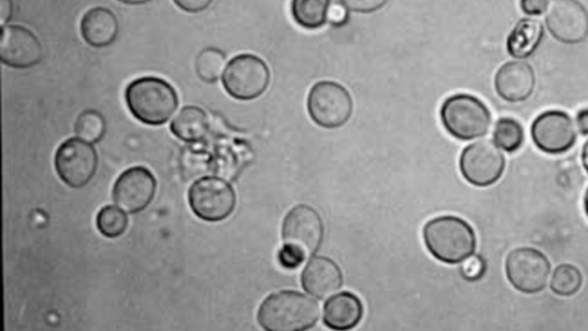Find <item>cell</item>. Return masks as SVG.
<instances>
[{
    "mask_svg": "<svg viewBox=\"0 0 588 331\" xmlns=\"http://www.w3.org/2000/svg\"><path fill=\"white\" fill-rule=\"evenodd\" d=\"M318 318V304L297 291L271 295L258 312L260 326L269 331H303L314 327Z\"/></svg>",
    "mask_w": 588,
    "mask_h": 331,
    "instance_id": "obj_1",
    "label": "cell"
},
{
    "mask_svg": "<svg viewBox=\"0 0 588 331\" xmlns=\"http://www.w3.org/2000/svg\"><path fill=\"white\" fill-rule=\"evenodd\" d=\"M423 236L433 256L446 264H460L476 250L473 229L457 217L433 219L425 224Z\"/></svg>",
    "mask_w": 588,
    "mask_h": 331,
    "instance_id": "obj_2",
    "label": "cell"
},
{
    "mask_svg": "<svg viewBox=\"0 0 588 331\" xmlns=\"http://www.w3.org/2000/svg\"><path fill=\"white\" fill-rule=\"evenodd\" d=\"M129 111L141 122L162 125L175 113L178 98L175 89L165 80L142 78L131 82L126 91Z\"/></svg>",
    "mask_w": 588,
    "mask_h": 331,
    "instance_id": "obj_3",
    "label": "cell"
},
{
    "mask_svg": "<svg viewBox=\"0 0 588 331\" xmlns=\"http://www.w3.org/2000/svg\"><path fill=\"white\" fill-rule=\"evenodd\" d=\"M440 115L446 131L461 141L484 136L491 125L489 109L483 101L469 95H456L446 99Z\"/></svg>",
    "mask_w": 588,
    "mask_h": 331,
    "instance_id": "obj_4",
    "label": "cell"
},
{
    "mask_svg": "<svg viewBox=\"0 0 588 331\" xmlns=\"http://www.w3.org/2000/svg\"><path fill=\"white\" fill-rule=\"evenodd\" d=\"M312 120L327 130H336L350 120L353 100L349 91L333 81L316 84L307 100Z\"/></svg>",
    "mask_w": 588,
    "mask_h": 331,
    "instance_id": "obj_5",
    "label": "cell"
},
{
    "mask_svg": "<svg viewBox=\"0 0 588 331\" xmlns=\"http://www.w3.org/2000/svg\"><path fill=\"white\" fill-rule=\"evenodd\" d=\"M325 235L323 218L308 206L293 208L284 219V247L297 253L304 261L318 250Z\"/></svg>",
    "mask_w": 588,
    "mask_h": 331,
    "instance_id": "obj_6",
    "label": "cell"
},
{
    "mask_svg": "<svg viewBox=\"0 0 588 331\" xmlns=\"http://www.w3.org/2000/svg\"><path fill=\"white\" fill-rule=\"evenodd\" d=\"M271 82V71L265 63L253 55H240L233 58L224 73V86L227 92L239 100H252L260 97Z\"/></svg>",
    "mask_w": 588,
    "mask_h": 331,
    "instance_id": "obj_7",
    "label": "cell"
},
{
    "mask_svg": "<svg viewBox=\"0 0 588 331\" xmlns=\"http://www.w3.org/2000/svg\"><path fill=\"white\" fill-rule=\"evenodd\" d=\"M505 273L515 289L533 295L546 288L551 264L541 251L519 247L508 254Z\"/></svg>",
    "mask_w": 588,
    "mask_h": 331,
    "instance_id": "obj_8",
    "label": "cell"
},
{
    "mask_svg": "<svg viewBox=\"0 0 588 331\" xmlns=\"http://www.w3.org/2000/svg\"><path fill=\"white\" fill-rule=\"evenodd\" d=\"M189 203L194 213L202 220L219 222L233 212L236 194L221 178H202L189 190Z\"/></svg>",
    "mask_w": 588,
    "mask_h": 331,
    "instance_id": "obj_9",
    "label": "cell"
},
{
    "mask_svg": "<svg viewBox=\"0 0 588 331\" xmlns=\"http://www.w3.org/2000/svg\"><path fill=\"white\" fill-rule=\"evenodd\" d=\"M55 164L59 177L68 187L84 188L97 172L98 156L95 147L86 141L70 139L58 148Z\"/></svg>",
    "mask_w": 588,
    "mask_h": 331,
    "instance_id": "obj_10",
    "label": "cell"
},
{
    "mask_svg": "<svg viewBox=\"0 0 588 331\" xmlns=\"http://www.w3.org/2000/svg\"><path fill=\"white\" fill-rule=\"evenodd\" d=\"M504 157L490 141H480L465 148L460 168L466 180L476 187H490L504 170Z\"/></svg>",
    "mask_w": 588,
    "mask_h": 331,
    "instance_id": "obj_11",
    "label": "cell"
},
{
    "mask_svg": "<svg viewBox=\"0 0 588 331\" xmlns=\"http://www.w3.org/2000/svg\"><path fill=\"white\" fill-rule=\"evenodd\" d=\"M546 24L560 43L579 44L588 37V12L578 0H551Z\"/></svg>",
    "mask_w": 588,
    "mask_h": 331,
    "instance_id": "obj_12",
    "label": "cell"
},
{
    "mask_svg": "<svg viewBox=\"0 0 588 331\" xmlns=\"http://www.w3.org/2000/svg\"><path fill=\"white\" fill-rule=\"evenodd\" d=\"M531 135L534 144L551 155L564 154L577 140L573 119L556 110L547 111L534 120Z\"/></svg>",
    "mask_w": 588,
    "mask_h": 331,
    "instance_id": "obj_13",
    "label": "cell"
},
{
    "mask_svg": "<svg viewBox=\"0 0 588 331\" xmlns=\"http://www.w3.org/2000/svg\"><path fill=\"white\" fill-rule=\"evenodd\" d=\"M155 190L156 181L153 174L145 167H133L118 178L113 199L124 212L137 214L150 206Z\"/></svg>",
    "mask_w": 588,
    "mask_h": 331,
    "instance_id": "obj_14",
    "label": "cell"
},
{
    "mask_svg": "<svg viewBox=\"0 0 588 331\" xmlns=\"http://www.w3.org/2000/svg\"><path fill=\"white\" fill-rule=\"evenodd\" d=\"M0 58L9 67L31 68L42 62L43 46L30 30L21 25H4L0 38Z\"/></svg>",
    "mask_w": 588,
    "mask_h": 331,
    "instance_id": "obj_15",
    "label": "cell"
},
{
    "mask_svg": "<svg viewBox=\"0 0 588 331\" xmlns=\"http://www.w3.org/2000/svg\"><path fill=\"white\" fill-rule=\"evenodd\" d=\"M536 87V75L524 62L504 64L496 75L498 95L511 103L526 100Z\"/></svg>",
    "mask_w": 588,
    "mask_h": 331,
    "instance_id": "obj_16",
    "label": "cell"
},
{
    "mask_svg": "<svg viewBox=\"0 0 588 331\" xmlns=\"http://www.w3.org/2000/svg\"><path fill=\"white\" fill-rule=\"evenodd\" d=\"M303 288L318 299L334 295L342 286V273L339 266L327 257H314L302 275Z\"/></svg>",
    "mask_w": 588,
    "mask_h": 331,
    "instance_id": "obj_17",
    "label": "cell"
},
{
    "mask_svg": "<svg viewBox=\"0 0 588 331\" xmlns=\"http://www.w3.org/2000/svg\"><path fill=\"white\" fill-rule=\"evenodd\" d=\"M363 305L351 293H340L333 296L325 305L324 321L335 330L355 328L362 319Z\"/></svg>",
    "mask_w": 588,
    "mask_h": 331,
    "instance_id": "obj_18",
    "label": "cell"
},
{
    "mask_svg": "<svg viewBox=\"0 0 588 331\" xmlns=\"http://www.w3.org/2000/svg\"><path fill=\"white\" fill-rule=\"evenodd\" d=\"M81 33L85 41L94 47L109 46L119 34L117 16L109 9L95 8L84 16Z\"/></svg>",
    "mask_w": 588,
    "mask_h": 331,
    "instance_id": "obj_19",
    "label": "cell"
},
{
    "mask_svg": "<svg viewBox=\"0 0 588 331\" xmlns=\"http://www.w3.org/2000/svg\"><path fill=\"white\" fill-rule=\"evenodd\" d=\"M544 38V27L540 20L523 19L507 40L508 54L524 59L534 54Z\"/></svg>",
    "mask_w": 588,
    "mask_h": 331,
    "instance_id": "obj_20",
    "label": "cell"
},
{
    "mask_svg": "<svg viewBox=\"0 0 588 331\" xmlns=\"http://www.w3.org/2000/svg\"><path fill=\"white\" fill-rule=\"evenodd\" d=\"M171 131L183 142H200L208 134L209 120L204 110L196 107H186L173 120Z\"/></svg>",
    "mask_w": 588,
    "mask_h": 331,
    "instance_id": "obj_21",
    "label": "cell"
},
{
    "mask_svg": "<svg viewBox=\"0 0 588 331\" xmlns=\"http://www.w3.org/2000/svg\"><path fill=\"white\" fill-rule=\"evenodd\" d=\"M330 5V0H292V16L305 30H319L329 20Z\"/></svg>",
    "mask_w": 588,
    "mask_h": 331,
    "instance_id": "obj_22",
    "label": "cell"
},
{
    "mask_svg": "<svg viewBox=\"0 0 588 331\" xmlns=\"http://www.w3.org/2000/svg\"><path fill=\"white\" fill-rule=\"evenodd\" d=\"M226 65V55L220 49L208 47L196 59V70L206 84H216L221 78Z\"/></svg>",
    "mask_w": 588,
    "mask_h": 331,
    "instance_id": "obj_23",
    "label": "cell"
},
{
    "mask_svg": "<svg viewBox=\"0 0 588 331\" xmlns=\"http://www.w3.org/2000/svg\"><path fill=\"white\" fill-rule=\"evenodd\" d=\"M581 284L580 271L574 265L564 264L554 271L551 289L557 296L570 297L579 291Z\"/></svg>",
    "mask_w": 588,
    "mask_h": 331,
    "instance_id": "obj_24",
    "label": "cell"
},
{
    "mask_svg": "<svg viewBox=\"0 0 588 331\" xmlns=\"http://www.w3.org/2000/svg\"><path fill=\"white\" fill-rule=\"evenodd\" d=\"M494 142L507 152L518 151L524 142L523 126L512 118H502L496 124Z\"/></svg>",
    "mask_w": 588,
    "mask_h": 331,
    "instance_id": "obj_25",
    "label": "cell"
},
{
    "mask_svg": "<svg viewBox=\"0 0 588 331\" xmlns=\"http://www.w3.org/2000/svg\"><path fill=\"white\" fill-rule=\"evenodd\" d=\"M98 231L107 239L120 238L128 227L127 214L122 209L106 207L97 216Z\"/></svg>",
    "mask_w": 588,
    "mask_h": 331,
    "instance_id": "obj_26",
    "label": "cell"
},
{
    "mask_svg": "<svg viewBox=\"0 0 588 331\" xmlns=\"http://www.w3.org/2000/svg\"><path fill=\"white\" fill-rule=\"evenodd\" d=\"M106 122L104 117L94 110L85 111L78 117L75 133L78 139L88 143H98L105 135Z\"/></svg>",
    "mask_w": 588,
    "mask_h": 331,
    "instance_id": "obj_27",
    "label": "cell"
},
{
    "mask_svg": "<svg viewBox=\"0 0 588 331\" xmlns=\"http://www.w3.org/2000/svg\"><path fill=\"white\" fill-rule=\"evenodd\" d=\"M389 0H340V3L352 12L372 13L382 9Z\"/></svg>",
    "mask_w": 588,
    "mask_h": 331,
    "instance_id": "obj_28",
    "label": "cell"
},
{
    "mask_svg": "<svg viewBox=\"0 0 588 331\" xmlns=\"http://www.w3.org/2000/svg\"><path fill=\"white\" fill-rule=\"evenodd\" d=\"M486 273V263L480 257H469L462 266V274L470 282H475Z\"/></svg>",
    "mask_w": 588,
    "mask_h": 331,
    "instance_id": "obj_29",
    "label": "cell"
},
{
    "mask_svg": "<svg viewBox=\"0 0 588 331\" xmlns=\"http://www.w3.org/2000/svg\"><path fill=\"white\" fill-rule=\"evenodd\" d=\"M174 3L188 13H199L209 8L213 0H174Z\"/></svg>",
    "mask_w": 588,
    "mask_h": 331,
    "instance_id": "obj_30",
    "label": "cell"
},
{
    "mask_svg": "<svg viewBox=\"0 0 588 331\" xmlns=\"http://www.w3.org/2000/svg\"><path fill=\"white\" fill-rule=\"evenodd\" d=\"M548 5V0H521V9L527 15H541Z\"/></svg>",
    "mask_w": 588,
    "mask_h": 331,
    "instance_id": "obj_31",
    "label": "cell"
},
{
    "mask_svg": "<svg viewBox=\"0 0 588 331\" xmlns=\"http://www.w3.org/2000/svg\"><path fill=\"white\" fill-rule=\"evenodd\" d=\"M280 263L284 268L293 269L300 267L304 260L298 256L297 253H294L293 251L283 247L280 251Z\"/></svg>",
    "mask_w": 588,
    "mask_h": 331,
    "instance_id": "obj_32",
    "label": "cell"
},
{
    "mask_svg": "<svg viewBox=\"0 0 588 331\" xmlns=\"http://www.w3.org/2000/svg\"><path fill=\"white\" fill-rule=\"evenodd\" d=\"M12 15H13L12 0H0V20H2L3 27L6 23L12 19Z\"/></svg>",
    "mask_w": 588,
    "mask_h": 331,
    "instance_id": "obj_33",
    "label": "cell"
},
{
    "mask_svg": "<svg viewBox=\"0 0 588 331\" xmlns=\"http://www.w3.org/2000/svg\"><path fill=\"white\" fill-rule=\"evenodd\" d=\"M345 9L346 8L342 4L341 5L337 4V5L330 7L329 20H331V22L334 24L342 23L345 21V18H346Z\"/></svg>",
    "mask_w": 588,
    "mask_h": 331,
    "instance_id": "obj_34",
    "label": "cell"
},
{
    "mask_svg": "<svg viewBox=\"0 0 588 331\" xmlns=\"http://www.w3.org/2000/svg\"><path fill=\"white\" fill-rule=\"evenodd\" d=\"M578 130L582 135H588V109L581 110L577 115Z\"/></svg>",
    "mask_w": 588,
    "mask_h": 331,
    "instance_id": "obj_35",
    "label": "cell"
},
{
    "mask_svg": "<svg viewBox=\"0 0 588 331\" xmlns=\"http://www.w3.org/2000/svg\"><path fill=\"white\" fill-rule=\"evenodd\" d=\"M119 2L127 5H142L151 2V0H119Z\"/></svg>",
    "mask_w": 588,
    "mask_h": 331,
    "instance_id": "obj_36",
    "label": "cell"
},
{
    "mask_svg": "<svg viewBox=\"0 0 588 331\" xmlns=\"http://www.w3.org/2000/svg\"><path fill=\"white\" fill-rule=\"evenodd\" d=\"M582 164H584V167L585 169L587 170L588 173V141L585 143L584 145V148H582Z\"/></svg>",
    "mask_w": 588,
    "mask_h": 331,
    "instance_id": "obj_37",
    "label": "cell"
},
{
    "mask_svg": "<svg viewBox=\"0 0 588 331\" xmlns=\"http://www.w3.org/2000/svg\"><path fill=\"white\" fill-rule=\"evenodd\" d=\"M584 203H585V211H586V214L588 217V190H587V192L585 195V202Z\"/></svg>",
    "mask_w": 588,
    "mask_h": 331,
    "instance_id": "obj_38",
    "label": "cell"
}]
</instances>
